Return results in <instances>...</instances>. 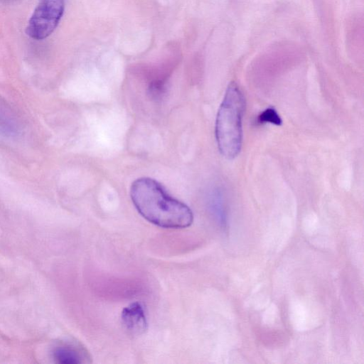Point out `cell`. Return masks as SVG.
Returning <instances> with one entry per match:
<instances>
[{
	"label": "cell",
	"mask_w": 364,
	"mask_h": 364,
	"mask_svg": "<svg viewBox=\"0 0 364 364\" xmlns=\"http://www.w3.org/2000/svg\"><path fill=\"white\" fill-rule=\"evenodd\" d=\"M130 196L140 215L149 222L165 228H184L193 221L191 210L170 196L156 180L143 177L130 187Z\"/></svg>",
	"instance_id": "6da1fadb"
},
{
	"label": "cell",
	"mask_w": 364,
	"mask_h": 364,
	"mask_svg": "<svg viewBox=\"0 0 364 364\" xmlns=\"http://www.w3.org/2000/svg\"><path fill=\"white\" fill-rule=\"evenodd\" d=\"M245 109L243 93L235 82H230L218 109L215 127L218 150L228 159L235 158L240 152Z\"/></svg>",
	"instance_id": "7a4b0ae2"
},
{
	"label": "cell",
	"mask_w": 364,
	"mask_h": 364,
	"mask_svg": "<svg viewBox=\"0 0 364 364\" xmlns=\"http://www.w3.org/2000/svg\"><path fill=\"white\" fill-rule=\"evenodd\" d=\"M64 8V0H39L28 22L26 34L37 41L48 37L57 28Z\"/></svg>",
	"instance_id": "3957f363"
},
{
	"label": "cell",
	"mask_w": 364,
	"mask_h": 364,
	"mask_svg": "<svg viewBox=\"0 0 364 364\" xmlns=\"http://www.w3.org/2000/svg\"><path fill=\"white\" fill-rule=\"evenodd\" d=\"M121 318L125 328L132 334H141L147 328L145 311L139 302L132 303L124 308Z\"/></svg>",
	"instance_id": "277c9868"
},
{
	"label": "cell",
	"mask_w": 364,
	"mask_h": 364,
	"mask_svg": "<svg viewBox=\"0 0 364 364\" xmlns=\"http://www.w3.org/2000/svg\"><path fill=\"white\" fill-rule=\"evenodd\" d=\"M55 360L61 364H78L83 362L82 353L70 346L58 347L53 352Z\"/></svg>",
	"instance_id": "5b68a950"
},
{
	"label": "cell",
	"mask_w": 364,
	"mask_h": 364,
	"mask_svg": "<svg viewBox=\"0 0 364 364\" xmlns=\"http://www.w3.org/2000/svg\"><path fill=\"white\" fill-rule=\"evenodd\" d=\"M257 122L260 124L271 123L277 126L282 124V121L276 109L273 107H269L259 114Z\"/></svg>",
	"instance_id": "8992f818"
},
{
	"label": "cell",
	"mask_w": 364,
	"mask_h": 364,
	"mask_svg": "<svg viewBox=\"0 0 364 364\" xmlns=\"http://www.w3.org/2000/svg\"><path fill=\"white\" fill-rule=\"evenodd\" d=\"M0 132L6 135H13L17 133L16 123L1 111H0Z\"/></svg>",
	"instance_id": "52a82bcc"
},
{
	"label": "cell",
	"mask_w": 364,
	"mask_h": 364,
	"mask_svg": "<svg viewBox=\"0 0 364 364\" xmlns=\"http://www.w3.org/2000/svg\"><path fill=\"white\" fill-rule=\"evenodd\" d=\"M211 207L215 214L220 221L225 218L221 193L219 191H214L211 197Z\"/></svg>",
	"instance_id": "ba28073f"
}]
</instances>
